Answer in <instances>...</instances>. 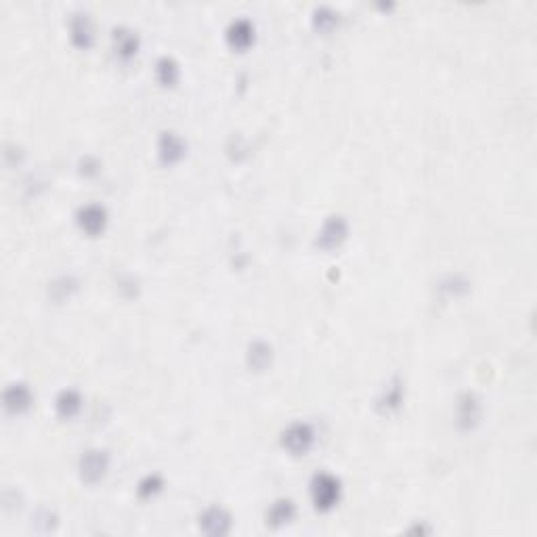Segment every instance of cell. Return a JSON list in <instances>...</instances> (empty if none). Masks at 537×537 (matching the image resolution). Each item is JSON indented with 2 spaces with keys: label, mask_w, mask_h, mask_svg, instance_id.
<instances>
[{
  "label": "cell",
  "mask_w": 537,
  "mask_h": 537,
  "mask_svg": "<svg viewBox=\"0 0 537 537\" xmlns=\"http://www.w3.org/2000/svg\"><path fill=\"white\" fill-rule=\"evenodd\" d=\"M4 410L8 414H23L32 405V391L23 382H15L4 391Z\"/></svg>",
  "instance_id": "cell-7"
},
{
  "label": "cell",
  "mask_w": 537,
  "mask_h": 537,
  "mask_svg": "<svg viewBox=\"0 0 537 537\" xmlns=\"http://www.w3.org/2000/svg\"><path fill=\"white\" fill-rule=\"evenodd\" d=\"M108 468H110V456L108 451H101V449L86 451L80 460V477L88 485L103 480V477L108 475Z\"/></svg>",
  "instance_id": "cell-3"
},
{
  "label": "cell",
  "mask_w": 537,
  "mask_h": 537,
  "mask_svg": "<svg viewBox=\"0 0 537 537\" xmlns=\"http://www.w3.org/2000/svg\"><path fill=\"white\" fill-rule=\"evenodd\" d=\"M69 28H71V40H74V45L80 47V49H88L91 42H93V25H91L88 15H82V13L74 15Z\"/></svg>",
  "instance_id": "cell-10"
},
{
  "label": "cell",
  "mask_w": 537,
  "mask_h": 537,
  "mask_svg": "<svg viewBox=\"0 0 537 537\" xmlns=\"http://www.w3.org/2000/svg\"><path fill=\"white\" fill-rule=\"evenodd\" d=\"M284 447L294 454V456H304L306 451H311L313 443H315V432L308 424L304 422H294L284 430V439H282Z\"/></svg>",
  "instance_id": "cell-2"
},
{
  "label": "cell",
  "mask_w": 537,
  "mask_h": 537,
  "mask_svg": "<svg viewBox=\"0 0 537 537\" xmlns=\"http://www.w3.org/2000/svg\"><path fill=\"white\" fill-rule=\"evenodd\" d=\"M294 514H296L294 502L282 497V500H277V502L269 508V512H267V523H269L271 527H284V525H288V523L294 519Z\"/></svg>",
  "instance_id": "cell-11"
},
{
  "label": "cell",
  "mask_w": 537,
  "mask_h": 537,
  "mask_svg": "<svg viewBox=\"0 0 537 537\" xmlns=\"http://www.w3.org/2000/svg\"><path fill=\"white\" fill-rule=\"evenodd\" d=\"M160 489H162V478L158 477V475H151V477L143 478L139 483V495L141 497H149V495L158 493Z\"/></svg>",
  "instance_id": "cell-18"
},
{
  "label": "cell",
  "mask_w": 537,
  "mask_h": 537,
  "mask_svg": "<svg viewBox=\"0 0 537 537\" xmlns=\"http://www.w3.org/2000/svg\"><path fill=\"white\" fill-rule=\"evenodd\" d=\"M347 233H349V227H347V221L342 216H330L321 231H319V238H317V243L323 248V250H334L338 248L345 239H347Z\"/></svg>",
  "instance_id": "cell-5"
},
{
  "label": "cell",
  "mask_w": 537,
  "mask_h": 537,
  "mask_svg": "<svg viewBox=\"0 0 537 537\" xmlns=\"http://www.w3.org/2000/svg\"><path fill=\"white\" fill-rule=\"evenodd\" d=\"M227 40L233 49H248L254 40V28L248 19H236L227 30Z\"/></svg>",
  "instance_id": "cell-9"
},
{
  "label": "cell",
  "mask_w": 537,
  "mask_h": 537,
  "mask_svg": "<svg viewBox=\"0 0 537 537\" xmlns=\"http://www.w3.org/2000/svg\"><path fill=\"white\" fill-rule=\"evenodd\" d=\"M158 80L164 86H175L179 80V65L171 57H162L158 61Z\"/></svg>",
  "instance_id": "cell-15"
},
{
  "label": "cell",
  "mask_w": 537,
  "mask_h": 537,
  "mask_svg": "<svg viewBox=\"0 0 537 537\" xmlns=\"http://www.w3.org/2000/svg\"><path fill=\"white\" fill-rule=\"evenodd\" d=\"M384 405L386 408H399V403H401V388L399 386H393V388H388V393L384 395Z\"/></svg>",
  "instance_id": "cell-19"
},
{
  "label": "cell",
  "mask_w": 537,
  "mask_h": 537,
  "mask_svg": "<svg viewBox=\"0 0 537 537\" xmlns=\"http://www.w3.org/2000/svg\"><path fill=\"white\" fill-rule=\"evenodd\" d=\"M78 225L88 236H99L108 225V212L99 204H88L78 212Z\"/></svg>",
  "instance_id": "cell-6"
},
{
  "label": "cell",
  "mask_w": 537,
  "mask_h": 537,
  "mask_svg": "<svg viewBox=\"0 0 537 537\" xmlns=\"http://www.w3.org/2000/svg\"><path fill=\"white\" fill-rule=\"evenodd\" d=\"M478 418V403L475 397L466 395L460 403V422L470 426V422H475Z\"/></svg>",
  "instance_id": "cell-16"
},
{
  "label": "cell",
  "mask_w": 537,
  "mask_h": 537,
  "mask_svg": "<svg viewBox=\"0 0 537 537\" xmlns=\"http://www.w3.org/2000/svg\"><path fill=\"white\" fill-rule=\"evenodd\" d=\"M114 42H116V53L120 57L128 59L137 53V36L132 32H126V30H114Z\"/></svg>",
  "instance_id": "cell-14"
},
{
  "label": "cell",
  "mask_w": 537,
  "mask_h": 537,
  "mask_svg": "<svg viewBox=\"0 0 537 537\" xmlns=\"http://www.w3.org/2000/svg\"><path fill=\"white\" fill-rule=\"evenodd\" d=\"M336 15L330 11V8H317L315 11V25L319 28V30H323V32H328V30H332L334 25H336Z\"/></svg>",
  "instance_id": "cell-17"
},
{
  "label": "cell",
  "mask_w": 537,
  "mask_h": 537,
  "mask_svg": "<svg viewBox=\"0 0 537 537\" xmlns=\"http://www.w3.org/2000/svg\"><path fill=\"white\" fill-rule=\"evenodd\" d=\"M158 151H160V160L164 164H177L185 156V143L175 132H162L160 143H158Z\"/></svg>",
  "instance_id": "cell-8"
},
{
  "label": "cell",
  "mask_w": 537,
  "mask_h": 537,
  "mask_svg": "<svg viewBox=\"0 0 537 537\" xmlns=\"http://www.w3.org/2000/svg\"><path fill=\"white\" fill-rule=\"evenodd\" d=\"M271 357H273V351L269 345L265 342H254L250 349H248V365L256 371H262L269 367L271 363Z\"/></svg>",
  "instance_id": "cell-13"
},
{
  "label": "cell",
  "mask_w": 537,
  "mask_h": 537,
  "mask_svg": "<svg viewBox=\"0 0 537 537\" xmlns=\"http://www.w3.org/2000/svg\"><path fill=\"white\" fill-rule=\"evenodd\" d=\"M82 408V399L76 391L71 388H65L57 395V401H55V410L59 414L61 418H74Z\"/></svg>",
  "instance_id": "cell-12"
},
{
  "label": "cell",
  "mask_w": 537,
  "mask_h": 537,
  "mask_svg": "<svg viewBox=\"0 0 537 537\" xmlns=\"http://www.w3.org/2000/svg\"><path fill=\"white\" fill-rule=\"evenodd\" d=\"M200 529L206 536H227L229 529H231V514L225 508H221V506H212V508H208V510L202 512V516H200Z\"/></svg>",
  "instance_id": "cell-4"
},
{
  "label": "cell",
  "mask_w": 537,
  "mask_h": 537,
  "mask_svg": "<svg viewBox=\"0 0 537 537\" xmlns=\"http://www.w3.org/2000/svg\"><path fill=\"white\" fill-rule=\"evenodd\" d=\"M340 495H342V487L336 477L321 473V475H315L311 480V497L317 510L321 512L332 510L340 502Z\"/></svg>",
  "instance_id": "cell-1"
}]
</instances>
